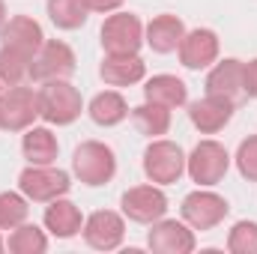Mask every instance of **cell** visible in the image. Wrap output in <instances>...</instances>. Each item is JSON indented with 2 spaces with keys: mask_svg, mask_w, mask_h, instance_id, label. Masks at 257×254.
<instances>
[{
  "mask_svg": "<svg viewBox=\"0 0 257 254\" xmlns=\"http://www.w3.org/2000/svg\"><path fill=\"white\" fill-rule=\"evenodd\" d=\"M81 93L69 81H45L39 90V117L51 126H69L81 117Z\"/></svg>",
  "mask_w": 257,
  "mask_h": 254,
  "instance_id": "1",
  "label": "cell"
},
{
  "mask_svg": "<svg viewBox=\"0 0 257 254\" xmlns=\"http://www.w3.org/2000/svg\"><path fill=\"white\" fill-rule=\"evenodd\" d=\"M72 171L84 186H105L117 174L114 150L99 141H84L72 156Z\"/></svg>",
  "mask_w": 257,
  "mask_h": 254,
  "instance_id": "2",
  "label": "cell"
},
{
  "mask_svg": "<svg viewBox=\"0 0 257 254\" xmlns=\"http://www.w3.org/2000/svg\"><path fill=\"white\" fill-rule=\"evenodd\" d=\"M18 189L27 200H36V203H48L54 197H63L66 191L72 189L69 183V174L60 168H51V165H30L21 171L18 177Z\"/></svg>",
  "mask_w": 257,
  "mask_h": 254,
  "instance_id": "3",
  "label": "cell"
},
{
  "mask_svg": "<svg viewBox=\"0 0 257 254\" xmlns=\"http://www.w3.org/2000/svg\"><path fill=\"white\" fill-rule=\"evenodd\" d=\"M144 174L150 183L171 186L186 174V156L174 141H153L144 150Z\"/></svg>",
  "mask_w": 257,
  "mask_h": 254,
  "instance_id": "4",
  "label": "cell"
},
{
  "mask_svg": "<svg viewBox=\"0 0 257 254\" xmlns=\"http://www.w3.org/2000/svg\"><path fill=\"white\" fill-rule=\"evenodd\" d=\"M36 117H39V93L36 90L15 84L6 93H0V129L24 132L33 126Z\"/></svg>",
  "mask_w": 257,
  "mask_h": 254,
  "instance_id": "5",
  "label": "cell"
},
{
  "mask_svg": "<svg viewBox=\"0 0 257 254\" xmlns=\"http://www.w3.org/2000/svg\"><path fill=\"white\" fill-rule=\"evenodd\" d=\"M230 168V156L218 141H200L186 159V171L197 186H215L224 180Z\"/></svg>",
  "mask_w": 257,
  "mask_h": 254,
  "instance_id": "6",
  "label": "cell"
},
{
  "mask_svg": "<svg viewBox=\"0 0 257 254\" xmlns=\"http://www.w3.org/2000/svg\"><path fill=\"white\" fill-rule=\"evenodd\" d=\"M144 45V24L132 12H117L102 24V48L105 54H138Z\"/></svg>",
  "mask_w": 257,
  "mask_h": 254,
  "instance_id": "7",
  "label": "cell"
},
{
  "mask_svg": "<svg viewBox=\"0 0 257 254\" xmlns=\"http://www.w3.org/2000/svg\"><path fill=\"white\" fill-rule=\"evenodd\" d=\"M180 212H183V221L192 230H212V227H218L224 221V215L230 212V206H227V200L221 194L197 189L192 194H186Z\"/></svg>",
  "mask_w": 257,
  "mask_h": 254,
  "instance_id": "8",
  "label": "cell"
},
{
  "mask_svg": "<svg viewBox=\"0 0 257 254\" xmlns=\"http://www.w3.org/2000/svg\"><path fill=\"white\" fill-rule=\"evenodd\" d=\"M72 72H75V51L66 42H57V39L42 42V48L30 60V78L39 81V84H45V81H66Z\"/></svg>",
  "mask_w": 257,
  "mask_h": 254,
  "instance_id": "9",
  "label": "cell"
},
{
  "mask_svg": "<svg viewBox=\"0 0 257 254\" xmlns=\"http://www.w3.org/2000/svg\"><path fill=\"white\" fill-rule=\"evenodd\" d=\"M120 206H123V215L138 221V224H153L159 218H165L168 212V197L165 191L156 189V186H135L120 197Z\"/></svg>",
  "mask_w": 257,
  "mask_h": 254,
  "instance_id": "10",
  "label": "cell"
},
{
  "mask_svg": "<svg viewBox=\"0 0 257 254\" xmlns=\"http://www.w3.org/2000/svg\"><path fill=\"white\" fill-rule=\"evenodd\" d=\"M81 233H84V242L90 248H96V251H114L123 242V236H126V224H123V218L117 212L99 209V212H93L84 221Z\"/></svg>",
  "mask_w": 257,
  "mask_h": 254,
  "instance_id": "11",
  "label": "cell"
},
{
  "mask_svg": "<svg viewBox=\"0 0 257 254\" xmlns=\"http://www.w3.org/2000/svg\"><path fill=\"white\" fill-rule=\"evenodd\" d=\"M147 245L156 254H189L194 251V230L177 218H159L150 227Z\"/></svg>",
  "mask_w": 257,
  "mask_h": 254,
  "instance_id": "12",
  "label": "cell"
},
{
  "mask_svg": "<svg viewBox=\"0 0 257 254\" xmlns=\"http://www.w3.org/2000/svg\"><path fill=\"white\" fill-rule=\"evenodd\" d=\"M206 93L221 96L233 105L245 99V63L242 60H221L209 75H206Z\"/></svg>",
  "mask_w": 257,
  "mask_h": 254,
  "instance_id": "13",
  "label": "cell"
},
{
  "mask_svg": "<svg viewBox=\"0 0 257 254\" xmlns=\"http://www.w3.org/2000/svg\"><path fill=\"white\" fill-rule=\"evenodd\" d=\"M233 102H227V99H221V96H212V93H206L203 99H197L189 105V117H192L194 129H200L203 135H215V132H221V129L230 123V117H233Z\"/></svg>",
  "mask_w": 257,
  "mask_h": 254,
  "instance_id": "14",
  "label": "cell"
},
{
  "mask_svg": "<svg viewBox=\"0 0 257 254\" xmlns=\"http://www.w3.org/2000/svg\"><path fill=\"white\" fill-rule=\"evenodd\" d=\"M177 51H180V63L186 69H206L209 63H215V57H218V36L212 30L197 27V30L183 36Z\"/></svg>",
  "mask_w": 257,
  "mask_h": 254,
  "instance_id": "15",
  "label": "cell"
},
{
  "mask_svg": "<svg viewBox=\"0 0 257 254\" xmlns=\"http://www.w3.org/2000/svg\"><path fill=\"white\" fill-rule=\"evenodd\" d=\"M183 36H186V24H183L177 15H159V18H153V21L147 24V30H144V42H147L156 54H171V51H177L180 42H183Z\"/></svg>",
  "mask_w": 257,
  "mask_h": 254,
  "instance_id": "16",
  "label": "cell"
},
{
  "mask_svg": "<svg viewBox=\"0 0 257 254\" xmlns=\"http://www.w3.org/2000/svg\"><path fill=\"white\" fill-rule=\"evenodd\" d=\"M0 36H3V45L18 48V51H24L27 57H33V54L42 48V42H45L39 21H33V18H27V15H15V18H9Z\"/></svg>",
  "mask_w": 257,
  "mask_h": 254,
  "instance_id": "17",
  "label": "cell"
},
{
  "mask_svg": "<svg viewBox=\"0 0 257 254\" xmlns=\"http://www.w3.org/2000/svg\"><path fill=\"white\" fill-rule=\"evenodd\" d=\"M147 66L138 54H108L102 66H99V75L105 84L111 87H128V84H138L144 78Z\"/></svg>",
  "mask_w": 257,
  "mask_h": 254,
  "instance_id": "18",
  "label": "cell"
},
{
  "mask_svg": "<svg viewBox=\"0 0 257 254\" xmlns=\"http://www.w3.org/2000/svg\"><path fill=\"white\" fill-rule=\"evenodd\" d=\"M45 227L57 236V239H72L75 233H81L84 227V218H81V209L66 200V197H54L48 200V209H45Z\"/></svg>",
  "mask_w": 257,
  "mask_h": 254,
  "instance_id": "19",
  "label": "cell"
},
{
  "mask_svg": "<svg viewBox=\"0 0 257 254\" xmlns=\"http://www.w3.org/2000/svg\"><path fill=\"white\" fill-rule=\"evenodd\" d=\"M144 99L147 102H156V105H165V108H183L186 99H189V90L186 84L177 78V75H153L144 87Z\"/></svg>",
  "mask_w": 257,
  "mask_h": 254,
  "instance_id": "20",
  "label": "cell"
},
{
  "mask_svg": "<svg viewBox=\"0 0 257 254\" xmlns=\"http://www.w3.org/2000/svg\"><path fill=\"white\" fill-rule=\"evenodd\" d=\"M21 150H24V159H27L30 165H54L60 144H57V138L51 135V129L30 126L27 135H24V141H21Z\"/></svg>",
  "mask_w": 257,
  "mask_h": 254,
  "instance_id": "21",
  "label": "cell"
},
{
  "mask_svg": "<svg viewBox=\"0 0 257 254\" xmlns=\"http://www.w3.org/2000/svg\"><path fill=\"white\" fill-rule=\"evenodd\" d=\"M87 111H90V120L96 126H117V123H123L128 117L126 99L117 90H105V93L93 96V102H90Z\"/></svg>",
  "mask_w": 257,
  "mask_h": 254,
  "instance_id": "22",
  "label": "cell"
},
{
  "mask_svg": "<svg viewBox=\"0 0 257 254\" xmlns=\"http://www.w3.org/2000/svg\"><path fill=\"white\" fill-rule=\"evenodd\" d=\"M132 120L141 135H150V138H159L171 129V108L165 105H156V102H144L138 108H132Z\"/></svg>",
  "mask_w": 257,
  "mask_h": 254,
  "instance_id": "23",
  "label": "cell"
},
{
  "mask_svg": "<svg viewBox=\"0 0 257 254\" xmlns=\"http://www.w3.org/2000/svg\"><path fill=\"white\" fill-rule=\"evenodd\" d=\"M90 6L87 0H48V18L60 30H78L87 24Z\"/></svg>",
  "mask_w": 257,
  "mask_h": 254,
  "instance_id": "24",
  "label": "cell"
},
{
  "mask_svg": "<svg viewBox=\"0 0 257 254\" xmlns=\"http://www.w3.org/2000/svg\"><path fill=\"white\" fill-rule=\"evenodd\" d=\"M6 248H9L12 254H42L45 248H48V236H45L36 224L21 221L18 227H12Z\"/></svg>",
  "mask_w": 257,
  "mask_h": 254,
  "instance_id": "25",
  "label": "cell"
},
{
  "mask_svg": "<svg viewBox=\"0 0 257 254\" xmlns=\"http://www.w3.org/2000/svg\"><path fill=\"white\" fill-rule=\"evenodd\" d=\"M30 60H33V57H27L24 51L3 45V48H0V84L15 87V84H21L24 78H30Z\"/></svg>",
  "mask_w": 257,
  "mask_h": 254,
  "instance_id": "26",
  "label": "cell"
},
{
  "mask_svg": "<svg viewBox=\"0 0 257 254\" xmlns=\"http://www.w3.org/2000/svg\"><path fill=\"white\" fill-rule=\"evenodd\" d=\"M21 221H27V200L15 191L0 194V230H12Z\"/></svg>",
  "mask_w": 257,
  "mask_h": 254,
  "instance_id": "27",
  "label": "cell"
},
{
  "mask_svg": "<svg viewBox=\"0 0 257 254\" xmlns=\"http://www.w3.org/2000/svg\"><path fill=\"white\" fill-rule=\"evenodd\" d=\"M227 248L233 254H257V221H236L230 227Z\"/></svg>",
  "mask_w": 257,
  "mask_h": 254,
  "instance_id": "28",
  "label": "cell"
},
{
  "mask_svg": "<svg viewBox=\"0 0 257 254\" xmlns=\"http://www.w3.org/2000/svg\"><path fill=\"white\" fill-rule=\"evenodd\" d=\"M236 168L239 174L248 180V183H257V135L245 138L236 150Z\"/></svg>",
  "mask_w": 257,
  "mask_h": 254,
  "instance_id": "29",
  "label": "cell"
},
{
  "mask_svg": "<svg viewBox=\"0 0 257 254\" xmlns=\"http://www.w3.org/2000/svg\"><path fill=\"white\" fill-rule=\"evenodd\" d=\"M245 96L257 99V60L245 63Z\"/></svg>",
  "mask_w": 257,
  "mask_h": 254,
  "instance_id": "30",
  "label": "cell"
},
{
  "mask_svg": "<svg viewBox=\"0 0 257 254\" xmlns=\"http://www.w3.org/2000/svg\"><path fill=\"white\" fill-rule=\"evenodd\" d=\"M90 12H117L123 6V0H87Z\"/></svg>",
  "mask_w": 257,
  "mask_h": 254,
  "instance_id": "31",
  "label": "cell"
},
{
  "mask_svg": "<svg viewBox=\"0 0 257 254\" xmlns=\"http://www.w3.org/2000/svg\"><path fill=\"white\" fill-rule=\"evenodd\" d=\"M6 21H9V15H6V3L0 0V33H3V27H6Z\"/></svg>",
  "mask_w": 257,
  "mask_h": 254,
  "instance_id": "32",
  "label": "cell"
},
{
  "mask_svg": "<svg viewBox=\"0 0 257 254\" xmlns=\"http://www.w3.org/2000/svg\"><path fill=\"white\" fill-rule=\"evenodd\" d=\"M3 248H6V242H3V239H0V251H3Z\"/></svg>",
  "mask_w": 257,
  "mask_h": 254,
  "instance_id": "33",
  "label": "cell"
}]
</instances>
